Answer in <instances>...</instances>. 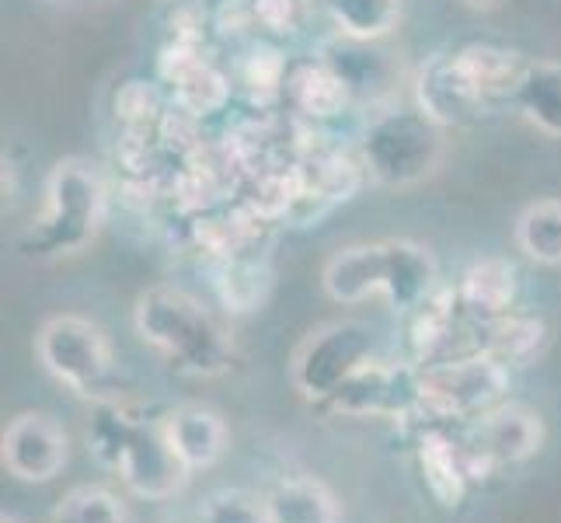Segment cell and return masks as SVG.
Returning a JSON list of instances; mask_svg holds the SVG:
<instances>
[{"label":"cell","mask_w":561,"mask_h":523,"mask_svg":"<svg viewBox=\"0 0 561 523\" xmlns=\"http://www.w3.org/2000/svg\"><path fill=\"white\" fill-rule=\"evenodd\" d=\"M419 471L430 492L443 510H457L468 499V486L478 481L471 454L463 440H454L443 430H425L419 436Z\"/></svg>","instance_id":"9a60e30c"},{"label":"cell","mask_w":561,"mask_h":523,"mask_svg":"<svg viewBox=\"0 0 561 523\" xmlns=\"http://www.w3.org/2000/svg\"><path fill=\"white\" fill-rule=\"evenodd\" d=\"M516 297H519V273H516V265L502 255H489V259L471 262L457 283L460 311L468 315L471 325L513 315Z\"/></svg>","instance_id":"2e32d148"},{"label":"cell","mask_w":561,"mask_h":523,"mask_svg":"<svg viewBox=\"0 0 561 523\" xmlns=\"http://www.w3.org/2000/svg\"><path fill=\"white\" fill-rule=\"evenodd\" d=\"M404 318H409L412 363H419V366L450 356L457 328H460V321H468V315L460 311L457 286H443V283L422 304H415Z\"/></svg>","instance_id":"d6986e66"},{"label":"cell","mask_w":561,"mask_h":523,"mask_svg":"<svg viewBox=\"0 0 561 523\" xmlns=\"http://www.w3.org/2000/svg\"><path fill=\"white\" fill-rule=\"evenodd\" d=\"M88 447L105 468L123 478V486L133 496L150 502L179 496L192 478L171 447L164 416H147L137 405H126L119 398L94 401Z\"/></svg>","instance_id":"6da1fadb"},{"label":"cell","mask_w":561,"mask_h":523,"mask_svg":"<svg viewBox=\"0 0 561 523\" xmlns=\"http://www.w3.org/2000/svg\"><path fill=\"white\" fill-rule=\"evenodd\" d=\"M273 523H339L342 510L335 492L314 475H286L265 492Z\"/></svg>","instance_id":"603a6c76"},{"label":"cell","mask_w":561,"mask_h":523,"mask_svg":"<svg viewBox=\"0 0 561 523\" xmlns=\"http://www.w3.org/2000/svg\"><path fill=\"white\" fill-rule=\"evenodd\" d=\"M380 43H359V38L339 35L335 43H328L321 49L332 60V67L345 77L356 102H380L394 88V64L391 56H383L377 49Z\"/></svg>","instance_id":"ffe728a7"},{"label":"cell","mask_w":561,"mask_h":523,"mask_svg":"<svg viewBox=\"0 0 561 523\" xmlns=\"http://www.w3.org/2000/svg\"><path fill=\"white\" fill-rule=\"evenodd\" d=\"M164 430L175 454L182 457L185 468L196 475L213 468L230 443V430L220 412L206 409V405H179V409L164 412Z\"/></svg>","instance_id":"ac0fdd59"},{"label":"cell","mask_w":561,"mask_h":523,"mask_svg":"<svg viewBox=\"0 0 561 523\" xmlns=\"http://www.w3.org/2000/svg\"><path fill=\"white\" fill-rule=\"evenodd\" d=\"M454 60L463 73V81L471 84L485 109L492 112L502 102L516 99L519 77L527 70V56L506 49V46H492V43H468L454 49Z\"/></svg>","instance_id":"e0dca14e"},{"label":"cell","mask_w":561,"mask_h":523,"mask_svg":"<svg viewBox=\"0 0 561 523\" xmlns=\"http://www.w3.org/2000/svg\"><path fill=\"white\" fill-rule=\"evenodd\" d=\"M318 140L321 137H314V144L307 147L297 161V200H294V209H289L286 224L307 227V224L321 220L324 213L350 203L366 179L356 150L345 154L339 147H324Z\"/></svg>","instance_id":"8fae6325"},{"label":"cell","mask_w":561,"mask_h":523,"mask_svg":"<svg viewBox=\"0 0 561 523\" xmlns=\"http://www.w3.org/2000/svg\"><path fill=\"white\" fill-rule=\"evenodd\" d=\"M0 523H22V520H18V516H11V513H4V516H0Z\"/></svg>","instance_id":"d6a6232c"},{"label":"cell","mask_w":561,"mask_h":523,"mask_svg":"<svg viewBox=\"0 0 561 523\" xmlns=\"http://www.w3.org/2000/svg\"><path fill=\"white\" fill-rule=\"evenodd\" d=\"M412 99L443 129L471 126L489 112L485 102H481L478 94L471 91V84L463 81L454 53H433L430 60L415 70Z\"/></svg>","instance_id":"5bb4252c"},{"label":"cell","mask_w":561,"mask_h":523,"mask_svg":"<svg viewBox=\"0 0 561 523\" xmlns=\"http://www.w3.org/2000/svg\"><path fill=\"white\" fill-rule=\"evenodd\" d=\"M35 356L43 363V371L70 387L81 398H112V342L102 325H94L84 315H53L43 321L35 336Z\"/></svg>","instance_id":"52a82bcc"},{"label":"cell","mask_w":561,"mask_h":523,"mask_svg":"<svg viewBox=\"0 0 561 523\" xmlns=\"http://www.w3.org/2000/svg\"><path fill=\"white\" fill-rule=\"evenodd\" d=\"M471 349H481V353L495 356L499 363H506L510 371L516 366H527L534 363L548 345V325L534 318V315H502L495 321H481L471 325Z\"/></svg>","instance_id":"44dd1931"},{"label":"cell","mask_w":561,"mask_h":523,"mask_svg":"<svg viewBox=\"0 0 561 523\" xmlns=\"http://www.w3.org/2000/svg\"><path fill=\"white\" fill-rule=\"evenodd\" d=\"M513 105L534 129H540L545 137L561 140V64L527 60Z\"/></svg>","instance_id":"d4e9b609"},{"label":"cell","mask_w":561,"mask_h":523,"mask_svg":"<svg viewBox=\"0 0 561 523\" xmlns=\"http://www.w3.org/2000/svg\"><path fill=\"white\" fill-rule=\"evenodd\" d=\"M471 454L474 475L489 478L499 468L530 461L545 447V419L524 401H499L495 409L468 422V433L460 436Z\"/></svg>","instance_id":"30bf717a"},{"label":"cell","mask_w":561,"mask_h":523,"mask_svg":"<svg viewBox=\"0 0 561 523\" xmlns=\"http://www.w3.org/2000/svg\"><path fill=\"white\" fill-rule=\"evenodd\" d=\"M0 461L4 471L28 486H46L67 468L70 436L60 419L49 412H22L4 425L0 436Z\"/></svg>","instance_id":"7c38bea8"},{"label":"cell","mask_w":561,"mask_h":523,"mask_svg":"<svg viewBox=\"0 0 561 523\" xmlns=\"http://www.w3.org/2000/svg\"><path fill=\"white\" fill-rule=\"evenodd\" d=\"M133 328L168 366L188 377H220L238 360L234 336L209 307L179 286H150L133 304Z\"/></svg>","instance_id":"7a4b0ae2"},{"label":"cell","mask_w":561,"mask_h":523,"mask_svg":"<svg viewBox=\"0 0 561 523\" xmlns=\"http://www.w3.org/2000/svg\"><path fill=\"white\" fill-rule=\"evenodd\" d=\"M513 371L495 356L468 349L422 366V416L436 422H463L485 416L510 395Z\"/></svg>","instance_id":"8992f818"},{"label":"cell","mask_w":561,"mask_h":523,"mask_svg":"<svg viewBox=\"0 0 561 523\" xmlns=\"http://www.w3.org/2000/svg\"><path fill=\"white\" fill-rule=\"evenodd\" d=\"M321 11L339 35L380 43L401 22V0H321Z\"/></svg>","instance_id":"484cf974"},{"label":"cell","mask_w":561,"mask_h":523,"mask_svg":"<svg viewBox=\"0 0 561 523\" xmlns=\"http://www.w3.org/2000/svg\"><path fill=\"white\" fill-rule=\"evenodd\" d=\"M328 412L350 419H419L422 366L412 360H366L339 391L324 401Z\"/></svg>","instance_id":"9c48e42d"},{"label":"cell","mask_w":561,"mask_h":523,"mask_svg":"<svg viewBox=\"0 0 561 523\" xmlns=\"http://www.w3.org/2000/svg\"><path fill=\"white\" fill-rule=\"evenodd\" d=\"M447 140L419 105H383L356 133V158L366 179L383 189H412L433 179Z\"/></svg>","instance_id":"5b68a950"},{"label":"cell","mask_w":561,"mask_h":523,"mask_svg":"<svg viewBox=\"0 0 561 523\" xmlns=\"http://www.w3.org/2000/svg\"><path fill=\"white\" fill-rule=\"evenodd\" d=\"M199 523H273L265 496L248 489H217L199 502Z\"/></svg>","instance_id":"f546056e"},{"label":"cell","mask_w":561,"mask_h":523,"mask_svg":"<svg viewBox=\"0 0 561 523\" xmlns=\"http://www.w3.org/2000/svg\"><path fill=\"white\" fill-rule=\"evenodd\" d=\"M286 70H289V56L273 43V38H248L238 53L230 77H234V88H241L251 102L265 109L283 99Z\"/></svg>","instance_id":"cb8c5ba5"},{"label":"cell","mask_w":561,"mask_h":523,"mask_svg":"<svg viewBox=\"0 0 561 523\" xmlns=\"http://www.w3.org/2000/svg\"><path fill=\"white\" fill-rule=\"evenodd\" d=\"M251 14H255L259 38H294L304 32L307 18H311V0H251Z\"/></svg>","instance_id":"4dcf8cb0"},{"label":"cell","mask_w":561,"mask_h":523,"mask_svg":"<svg viewBox=\"0 0 561 523\" xmlns=\"http://www.w3.org/2000/svg\"><path fill=\"white\" fill-rule=\"evenodd\" d=\"M283 102L289 112H294V120H300L307 126L335 123L356 105L345 77L332 67V60H328L324 53L289 56Z\"/></svg>","instance_id":"4fadbf2b"},{"label":"cell","mask_w":561,"mask_h":523,"mask_svg":"<svg viewBox=\"0 0 561 523\" xmlns=\"http://www.w3.org/2000/svg\"><path fill=\"white\" fill-rule=\"evenodd\" d=\"M168 91H171L168 102L199 123L206 115H217L230 105V99H234V77L217 60H206L196 70H188L182 81H175Z\"/></svg>","instance_id":"4316f807"},{"label":"cell","mask_w":561,"mask_h":523,"mask_svg":"<svg viewBox=\"0 0 561 523\" xmlns=\"http://www.w3.org/2000/svg\"><path fill=\"white\" fill-rule=\"evenodd\" d=\"M108 213V182L105 174L84 158H64L53 164L43 185L38 206L22 251L35 262H56L81 255L99 238Z\"/></svg>","instance_id":"277c9868"},{"label":"cell","mask_w":561,"mask_h":523,"mask_svg":"<svg viewBox=\"0 0 561 523\" xmlns=\"http://www.w3.org/2000/svg\"><path fill=\"white\" fill-rule=\"evenodd\" d=\"M516 248L537 265H561V200H537L516 217Z\"/></svg>","instance_id":"83f0119b"},{"label":"cell","mask_w":561,"mask_h":523,"mask_svg":"<svg viewBox=\"0 0 561 523\" xmlns=\"http://www.w3.org/2000/svg\"><path fill=\"white\" fill-rule=\"evenodd\" d=\"M53 523H133L126 499L108 486H73L53 510Z\"/></svg>","instance_id":"f1b7e54d"},{"label":"cell","mask_w":561,"mask_h":523,"mask_svg":"<svg viewBox=\"0 0 561 523\" xmlns=\"http://www.w3.org/2000/svg\"><path fill=\"white\" fill-rule=\"evenodd\" d=\"M213 289H217L220 304L230 315L259 311L268 289H273V265H268L265 255H259V248L217 259V265H213Z\"/></svg>","instance_id":"7402d4cb"},{"label":"cell","mask_w":561,"mask_h":523,"mask_svg":"<svg viewBox=\"0 0 561 523\" xmlns=\"http://www.w3.org/2000/svg\"><path fill=\"white\" fill-rule=\"evenodd\" d=\"M377 356V336L363 321H328L307 332L289 360L294 387L314 405H324L339 387L356 374L366 360Z\"/></svg>","instance_id":"ba28073f"},{"label":"cell","mask_w":561,"mask_h":523,"mask_svg":"<svg viewBox=\"0 0 561 523\" xmlns=\"http://www.w3.org/2000/svg\"><path fill=\"white\" fill-rule=\"evenodd\" d=\"M321 286L335 304H363L370 297H383L394 311L409 315L439 286V269L433 251L419 241H363L339 248L324 262Z\"/></svg>","instance_id":"3957f363"},{"label":"cell","mask_w":561,"mask_h":523,"mask_svg":"<svg viewBox=\"0 0 561 523\" xmlns=\"http://www.w3.org/2000/svg\"><path fill=\"white\" fill-rule=\"evenodd\" d=\"M460 8H468V11H478V14H485V11H499L502 8V0H457Z\"/></svg>","instance_id":"1f68e13d"}]
</instances>
